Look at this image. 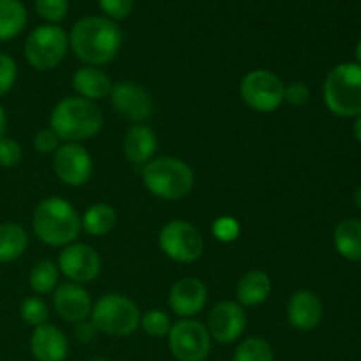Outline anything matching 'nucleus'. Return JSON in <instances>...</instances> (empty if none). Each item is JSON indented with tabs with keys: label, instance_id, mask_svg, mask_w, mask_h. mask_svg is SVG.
I'll use <instances>...</instances> for the list:
<instances>
[{
	"label": "nucleus",
	"instance_id": "72a5a7b5",
	"mask_svg": "<svg viewBox=\"0 0 361 361\" xmlns=\"http://www.w3.org/2000/svg\"><path fill=\"white\" fill-rule=\"evenodd\" d=\"M240 235V224L233 217H221L214 222V236L221 242H235Z\"/></svg>",
	"mask_w": 361,
	"mask_h": 361
},
{
	"label": "nucleus",
	"instance_id": "79ce46f5",
	"mask_svg": "<svg viewBox=\"0 0 361 361\" xmlns=\"http://www.w3.org/2000/svg\"><path fill=\"white\" fill-rule=\"evenodd\" d=\"M88 361H108V360H106V358H102V356H95V358L88 360Z\"/></svg>",
	"mask_w": 361,
	"mask_h": 361
},
{
	"label": "nucleus",
	"instance_id": "9d476101",
	"mask_svg": "<svg viewBox=\"0 0 361 361\" xmlns=\"http://www.w3.org/2000/svg\"><path fill=\"white\" fill-rule=\"evenodd\" d=\"M169 349L176 361H204L212 351V337L200 321L180 319L168 334Z\"/></svg>",
	"mask_w": 361,
	"mask_h": 361
},
{
	"label": "nucleus",
	"instance_id": "7c9ffc66",
	"mask_svg": "<svg viewBox=\"0 0 361 361\" xmlns=\"http://www.w3.org/2000/svg\"><path fill=\"white\" fill-rule=\"evenodd\" d=\"M97 2L106 18L111 21L126 20L134 9V0H97Z\"/></svg>",
	"mask_w": 361,
	"mask_h": 361
},
{
	"label": "nucleus",
	"instance_id": "bb28decb",
	"mask_svg": "<svg viewBox=\"0 0 361 361\" xmlns=\"http://www.w3.org/2000/svg\"><path fill=\"white\" fill-rule=\"evenodd\" d=\"M233 361H274V349L259 337H249L240 342Z\"/></svg>",
	"mask_w": 361,
	"mask_h": 361
},
{
	"label": "nucleus",
	"instance_id": "5701e85b",
	"mask_svg": "<svg viewBox=\"0 0 361 361\" xmlns=\"http://www.w3.org/2000/svg\"><path fill=\"white\" fill-rule=\"evenodd\" d=\"M28 13L21 0H0V42L11 41L27 27Z\"/></svg>",
	"mask_w": 361,
	"mask_h": 361
},
{
	"label": "nucleus",
	"instance_id": "4c0bfd02",
	"mask_svg": "<svg viewBox=\"0 0 361 361\" xmlns=\"http://www.w3.org/2000/svg\"><path fill=\"white\" fill-rule=\"evenodd\" d=\"M6 129H7V115H6V109L0 106V140L6 136Z\"/></svg>",
	"mask_w": 361,
	"mask_h": 361
},
{
	"label": "nucleus",
	"instance_id": "6ab92c4d",
	"mask_svg": "<svg viewBox=\"0 0 361 361\" xmlns=\"http://www.w3.org/2000/svg\"><path fill=\"white\" fill-rule=\"evenodd\" d=\"M157 147V136L154 130L147 126H140V123L130 127L123 137V154H126L127 161L137 168H143L154 159Z\"/></svg>",
	"mask_w": 361,
	"mask_h": 361
},
{
	"label": "nucleus",
	"instance_id": "20e7f679",
	"mask_svg": "<svg viewBox=\"0 0 361 361\" xmlns=\"http://www.w3.org/2000/svg\"><path fill=\"white\" fill-rule=\"evenodd\" d=\"M143 182L148 192L166 201H178L189 196L194 187V171L176 157L152 159L143 166Z\"/></svg>",
	"mask_w": 361,
	"mask_h": 361
},
{
	"label": "nucleus",
	"instance_id": "423d86ee",
	"mask_svg": "<svg viewBox=\"0 0 361 361\" xmlns=\"http://www.w3.org/2000/svg\"><path fill=\"white\" fill-rule=\"evenodd\" d=\"M90 323L111 337H129L140 328L141 314L136 303L118 293L101 296L92 307Z\"/></svg>",
	"mask_w": 361,
	"mask_h": 361
},
{
	"label": "nucleus",
	"instance_id": "aec40b11",
	"mask_svg": "<svg viewBox=\"0 0 361 361\" xmlns=\"http://www.w3.org/2000/svg\"><path fill=\"white\" fill-rule=\"evenodd\" d=\"M73 87L76 90L78 97L95 102L108 97L113 88V83L108 74L102 69H99V67L83 66L74 73Z\"/></svg>",
	"mask_w": 361,
	"mask_h": 361
},
{
	"label": "nucleus",
	"instance_id": "a19ab883",
	"mask_svg": "<svg viewBox=\"0 0 361 361\" xmlns=\"http://www.w3.org/2000/svg\"><path fill=\"white\" fill-rule=\"evenodd\" d=\"M356 60H358V63L361 66V39L358 41V44H356Z\"/></svg>",
	"mask_w": 361,
	"mask_h": 361
},
{
	"label": "nucleus",
	"instance_id": "cd10ccee",
	"mask_svg": "<svg viewBox=\"0 0 361 361\" xmlns=\"http://www.w3.org/2000/svg\"><path fill=\"white\" fill-rule=\"evenodd\" d=\"M20 316L25 323L37 328L48 323L49 309L48 305H46L44 300H41L39 296H28V298H25L23 303H21Z\"/></svg>",
	"mask_w": 361,
	"mask_h": 361
},
{
	"label": "nucleus",
	"instance_id": "2eb2a0df",
	"mask_svg": "<svg viewBox=\"0 0 361 361\" xmlns=\"http://www.w3.org/2000/svg\"><path fill=\"white\" fill-rule=\"evenodd\" d=\"M208 302L207 286L196 277H185L175 282L169 291V309L183 319H190L203 312Z\"/></svg>",
	"mask_w": 361,
	"mask_h": 361
},
{
	"label": "nucleus",
	"instance_id": "6e6552de",
	"mask_svg": "<svg viewBox=\"0 0 361 361\" xmlns=\"http://www.w3.org/2000/svg\"><path fill=\"white\" fill-rule=\"evenodd\" d=\"M284 88L281 78L267 69L250 71L240 83V95L250 109L257 113H271L284 102Z\"/></svg>",
	"mask_w": 361,
	"mask_h": 361
},
{
	"label": "nucleus",
	"instance_id": "f8f14e48",
	"mask_svg": "<svg viewBox=\"0 0 361 361\" xmlns=\"http://www.w3.org/2000/svg\"><path fill=\"white\" fill-rule=\"evenodd\" d=\"M59 270L74 284H87L101 274V256L87 243H71L59 256Z\"/></svg>",
	"mask_w": 361,
	"mask_h": 361
},
{
	"label": "nucleus",
	"instance_id": "dca6fc26",
	"mask_svg": "<svg viewBox=\"0 0 361 361\" xmlns=\"http://www.w3.org/2000/svg\"><path fill=\"white\" fill-rule=\"evenodd\" d=\"M53 307L62 319L78 324L81 321H87L94 305H92V298L87 289L71 282V284H62L56 288V291L53 293Z\"/></svg>",
	"mask_w": 361,
	"mask_h": 361
},
{
	"label": "nucleus",
	"instance_id": "1a4fd4ad",
	"mask_svg": "<svg viewBox=\"0 0 361 361\" xmlns=\"http://www.w3.org/2000/svg\"><path fill=\"white\" fill-rule=\"evenodd\" d=\"M161 250L176 263H194L201 257L204 242L201 233L190 222L175 219L169 221L159 233Z\"/></svg>",
	"mask_w": 361,
	"mask_h": 361
},
{
	"label": "nucleus",
	"instance_id": "7ed1b4c3",
	"mask_svg": "<svg viewBox=\"0 0 361 361\" xmlns=\"http://www.w3.org/2000/svg\"><path fill=\"white\" fill-rule=\"evenodd\" d=\"M104 116L95 102L83 97H67L55 106L49 116V129L66 143L90 140L102 129Z\"/></svg>",
	"mask_w": 361,
	"mask_h": 361
},
{
	"label": "nucleus",
	"instance_id": "f257e3e1",
	"mask_svg": "<svg viewBox=\"0 0 361 361\" xmlns=\"http://www.w3.org/2000/svg\"><path fill=\"white\" fill-rule=\"evenodd\" d=\"M123 34L116 21L106 16H87L74 23L69 46L74 55L87 66H106L118 55Z\"/></svg>",
	"mask_w": 361,
	"mask_h": 361
},
{
	"label": "nucleus",
	"instance_id": "c9c22d12",
	"mask_svg": "<svg viewBox=\"0 0 361 361\" xmlns=\"http://www.w3.org/2000/svg\"><path fill=\"white\" fill-rule=\"evenodd\" d=\"M60 147V137L53 133L51 129L39 130L34 136V148L42 155L55 154L56 148Z\"/></svg>",
	"mask_w": 361,
	"mask_h": 361
},
{
	"label": "nucleus",
	"instance_id": "2f4dec72",
	"mask_svg": "<svg viewBox=\"0 0 361 361\" xmlns=\"http://www.w3.org/2000/svg\"><path fill=\"white\" fill-rule=\"evenodd\" d=\"M23 159V150L20 143L13 137L4 136L0 140V166L2 168H16Z\"/></svg>",
	"mask_w": 361,
	"mask_h": 361
},
{
	"label": "nucleus",
	"instance_id": "ddd939ff",
	"mask_svg": "<svg viewBox=\"0 0 361 361\" xmlns=\"http://www.w3.org/2000/svg\"><path fill=\"white\" fill-rule=\"evenodd\" d=\"M247 328V314L236 302H221L208 316V334L219 344H233L243 335Z\"/></svg>",
	"mask_w": 361,
	"mask_h": 361
},
{
	"label": "nucleus",
	"instance_id": "f704fd0d",
	"mask_svg": "<svg viewBox=\"0 0 361 361\" xmlns=\"http://www.w3.org/2000/svg\"><path fill=\"white\" fill-rule=\"evenodd\" d=\"M310 101V90L303 81H293L284 88V102L291 106H305Z\"/></svg>",
	"mask_w": 361,
	"mask_h": 361
},
{
	"label": "nucleus",
	"instance_id": "a211bd4d",
	"mask_svg": "<svg viewBox=\"0 0 361 361\" xmlns=\"http://www.w3.org/2000/svg\"><path fill=\"white\" fill-rule=\"evenodd\" d=\"M30 351L35 361H66L69 342L60 328L46 323L32 331Z\"/></svg>",
	"mask_w": 361,
	"mask_h": 361
},
{
	"label": "nucleus",
	"instance_id": "c85d7f7f",
	"mask_svg": "<svg viewBox=\"0 0 361 361\" xmlns=\"http://www.w3.org/2000/svg\"><path fill=\"white\" fill-rule=\"evenodd\" d=\"M39 16L49 25H56L66 20L69 13V0H34Z\"/></svg>",
	"mask_w": 361,
	"mask_h": 361
},
{
	"label": "nucleus",
	"instance_id": "9b49d317",
	"mask_svg": "<svg viewBox=\"0 0 361 361\" xmlns=\"http://www.w3.org/2000/svg\"><path fill=\"white\" fill-rule=\"evenodd\" d=\"M53 171L66 185L81 187L94 173V161L81 143H66L53 154Z\"/></svg>",
	"mask_w": 361,
	"mask_h": 361
},
{
	"label": "nucleus",
	"instance_id": "0eeeda50",
	"mask_svg": "<svg viewBox=\"0 0 361 361\" xmlns=\"http://www.w3.org/2000/svg\"><path fill=\"white\" fill-rule=\"evenodd\" d=\"M69 49V35L59 25H41L28 34L25 56L37 71H51L60 66Z\"/></svg>",
	"mask_w": 361,
	"mask_h": 361
},
{
	"label": "nucleus",
	"instance_id": "e433bc0d",
	"mask_svg": "<svg viewBox=\"0 0 361 361\" xmlns=\"http://www.w3.org/2000/svg\"><path fill=\"white\" fill-rule=\"evenodd\" d=\"M95 331H97V330H95V328H94V324L87 323V321H81V323H78V326H76L78 341L90 342L92 338H94Z\"/></svg>",
	"mask_w": 361,
	"mask_h": 361
},
{
	"label": "nucleus",
	"instance_id": "b1692460",
	"mask_svg": "<svg viewBox=\"0 0 361 361\" xmlns=\"http://www.w3.org/2000/svg\"><path fill=\"white\" fill-rule=\"evenodd\" d=\"M28 245L27 231L20 224H0V263H11L25 252Z\"/></svg>",
	"mask_w": 361,
	"mask_h": 361
},
{
	"label": "nucleus",
	"instance_id": "39448f33",
	"mask_svg": "<svg viewBox=\"0 0 361 361\" xmlns=\"http://www.w3.org/2000/svg\"><path fill=\"white\" fill-rule=\"evenodd\" d=\"M324 104L334 115L356 118L361 115V66L338 63L328 73L323 87Z\"/></svg>",
	"mask_w": 361,
	"mask_h": 361
},
{
	"label": "nucleus",
	"instance_id": "412c9836",
	"mask_svg": "<svg viewBox=\"0 0 361 361\" xmlns=\"http://www.w3.org/2000/svg\"><path fill=\"white\" fill-rule=\"evenodd\" d=\"M271 293V281L261 270L247 271L236 284V298L242 307H257L268 300Z\"/></svg>",
	"mask_w": 361,
	"mask_h": 361
},
{
	"label": "nucleus",
	"instance_id": "f03ea898",
	"mask_svg": "<svg viewBox=\"0 0 361 361\" xmlns=\"http://www.w3.org/2000/svg\"><path fill=\"white\" fill-rule=\"evenodd\" d=\"M35 236L49 247H67L76 242L81 231V217L76 208L59 196L44 197L32 215Z\"/></svg>",
	"mask_w": 361,
	"mask_h": 361
},
{
	"label": "nucleus",
	"instance_id": "393cba45",
	"mask_svg": "<svg viewBox=\"0 0 361 361\" xmlns=\"http://www.w3.org/2000/svg\"><path fill=\"white\" fill-rule=\"evenodd\" d=\"M116 226V214L109 204L97 203L87 208L81 217V228L92 236H104Z\"/></svg>",
	"mask_w": 361,
	"mask_h": 361
},
{
	"label": "nucleus",
	"instance_id": "4be33fe9",
	"mask_svg": "<svg viewBox=\"0 0 361 361\" xmlns=\"http://www.w3.org/2000/svg\"><path fill=\"white\" fill-rule=\"evenodd\" d=\"M335 249L348 261H361V221L344 219L334 233Z\"/></svg>",
	"mask_w": 361,
	"mask_h": 361
},
{
	"label": "nucleus",
	"instance_id": "a878e982",
	"mask_svg": "<svg viewBox=\"0 0 361 361\" xmlns=\"http://www.w3.org/2000/svg\"><path fill=\"white\" fill-rule=\"evenodd\" d=\"M28 284L37 295H48L59 284V267L53 261L42 259L34 264L28 275Z\"/></svg>",
	"mask_w": 361,
	"mask_h": 361
},
{
	"label": "nucleus",
	"instance_id": "c756f323",
	"mask_svg": "<svg viewBox=\"0 0 361 361\" xmlns=\"http://www.w3.org/2000/svg\"><path fill=\"white\" fill-rule=\"evenodd\" d=\"M140 326L143 328V331L150 337L162 338L169 334L171 330V321H169L168 314L162 312V310H148L143 317H141Z\"/></svg>",
	"mask_w": 361,
	"mask_h": 361
},
{
	"label": "nucleus",
	"instance_id": "58836bf2",
	"mask_svg": "<svg viewBox=\"0 0 361 361\" xmlns=\"http://www.w3.org/2000/svg\"><path fill=\"white\" fill-rule=\"evenodd\" d=\"M353 133H355V137L361 143V115L356 116V122L353 126Z\"/></svg>",
	"mask_w": 361,
	"mask_h": 361
},
{
	"label": "nucleus",
	"instance_id": "f3484780",
	"mask_svg": "<svg viewBox=\"0 0 361 361\" xmlns=\"http://www.w3.org/2000/svg\"><path fill=\"white\" fill-rule=\"evenodd\" d=\"M323 319V303L309 289H300L288 303V321L295 330L310 331Z\"/></svg>",
	"mask_w": 361,
	"mask_h": 361
},
{
	"label": "nucleus",
	"instance_id": "ea45409f",
	"mask_svg": "<svg viewBox=\"0 0 361 361\" xmlns=\"http://www.w3.org/2000/svg\"><path fill=\"white\" fill-rule=\"evenodd\" d=\"M355 204L361 210V185L355 190Z\"/></svg>",
	"mask_w": 361,
	"mask_h": 361
},
{
	"label": "nucleus",
	"instance_id": "4468645a",
	"mask_svg": "<svg viewBox=\"0 0 361 361\" xmlns=\"http://www.w3.org/2000/svg\"><path fill=\"white\" fill-rule=\"evenodd\" d=\"M109 99L115 111L130 122L141 123L152 116L154 104H152L150 95L143 87L133 81H120L113 85Z\"/></svg>",
	"mask_w": 361,
	"mask_h": 361
},
{
	"label": "nucleus",
	"instance_id": "473e14b6",
	"mask_svg": "<svg viewBox=\"0 0 361 361\" xmlns=\"http://www.w3.org/2000/svg\"><path fill=\"white\" fill-rule=\"evenodd\" d=\"M18 78L16 62L7 53H0V97L14 87Z\"/></svg>",
	"mask_w": 361,
	"mask_h": 361
}]
</instances>
